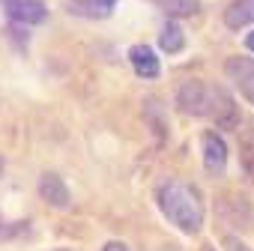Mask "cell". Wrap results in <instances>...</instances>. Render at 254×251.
Listing matches in <instances>:
<instances>
[{
  "instance_id": "cell-1",
  "label": "cell",
  "mask_w": 254,
  "mask_h": 251,
  "mask_svg": "<svg viewBox=\"0 0 254 251\" xmlns=\"http://www.w3.org/2000/svg\"><path fill=\"white\" fill-rule=\"evenodd\" d=\"M156 200L162 215L183 233H197L203 227V197L194 186L171 180L156 191Z\"/></svg>"
},
{
  "instance_id": "cell-2",
  "label": "cell",
  "mask_w": 254,
  "mask_h": 251,
  "mask_svg": "<svg viewBox=\"0 0 254 251\" xmlns=\"http://www.w3.org/2000/svg\"><path fill=\"white\" fill-rule=\"evenodd\" d=\"M212 99H215V87H209L203 81H186L177 93V105L189 117H209L212 114Z\"/></svg>"
},
{
  "instance_id": "cell-3",
  "label": "cell",
  "mask_w": 254,
  "mask_h": 251,
  "mask_svg": "<svg viewBox=\"0 0 254 251\" xmlns=\"http://www.w3.org/2000/svg\"><path fill=\"white\" fill-rule=\"evenodd\" d=\"M0 6H3L6 18L12 24H42L48 18V6L42 0H0Z\"/></svg>"
},
{
  "instance_id": "cell-4",
  "label": "cell",
  "mask_w": 254,
  "mask_h": 251,
  "mask_svg": "<svg viewBox=\"0 0 254 251\" xmlns=\"http://www.w3.org/2000/svg\"><path fill=\"white\" fill-rule=\"evenodd\" d=\"M224 72H227L230 84L236 87V93H242V99L254 105V60L251 57H230L224 63Z\"/></svg>"
},
{
  "instance_id": "cell-5",
  "label": "cell",
  "mask_w": 254,
  "mask_h": 251,
  "mask_svg": "<svg viewBox=\"0 0 254 251\" xmlns=\"http://www.w3.org/2000/svg\"><path fill=\"white\" fill-rule=\"evenodd\" d=\"M200 147H203V168L209 174H221L227 168V141L218 132H203Z\"/></svg>"
},
{
  "instance_id": "cell-6",
  "label": "cell",
  "mask_w": 254,
  "mask_h": 251,
  "mask_svg": "<svg viewBox=\"0 0 254 251\" xmlns=\"http://www.w3.org/2000/svg\"><path fill=\"white\" fill-rule=\"evenodd\" d=\"M63 6L69 15L78 18H90V21H105L114 15L117 0H63Z\"/></svg>"
},
{
  "instance_id": "cell-7",
  "label": "cell",
  "mask_w": 254,
  "mask_h": 251,
  "mask_svg": "<svg viewBox=\"0 0 254 251\" xmlns=\"http://www.w3.org/2000/svg\"><path fill=\"white\" fill-rule=\"evenodd\" d=\"M209 117L218 123L221 132H230V129L239 126V108H236V102L230 99V93L224 87H215V99H212V114Z\"/></svg>"
},
{
  "instance_id": "cell-8",
  "label": "cell",
  "mask_w": 254,
  "mask_h": 251,
  "mask_svg": "<svg viewBox=\"0 0 254 251\" xmlns=\"http://www.w3.org/2000/svg\"><path fill=\"white\" fill-rule=\"evenodd\" d=\"M39 197H42L48 206H57V209H66L69 200H72L66 183H63L57 174H51V171H45V174L39 177Z\"/></svg>"
},
{
  "instance_id": "cell-9",
  "label": "cell",
  "mask_w": 254,
  "mask_h": 251,
  "mask_svg": "<svg viewBox=\"0 0 254 251\" xmlns=\"http://www.w3.org/2000/svg\"><path fill=\"white\" fill-rule=\"evenodd\" d=\"M129 63H132L138 78H159V72H162L159 57L150 45H132L129 48Z\"/></svg>"
},
{
  "instance_id": "cell-10",
  "label": "cell",
  "mask_w": 254,
  "mask_h": 251,
  "mask_svg": "<svg viewBox=\"0 0 254 251\" xmlns=\"http://www.w3.org/2000/svg\"><path fill=\"white\" fill-rule=\"evenodd\" d=\"M224 24L230 30H242V27L254 24V0H233L224 9Z\"/></svg>"
},
{
  "instance_id": "cell-11",
  "label": "cell",
  "mask_w": 254,
  "mask_h": 251,
  "mask_svg": "<svg viewBox=\"0 0 254 251\" xmlns=\"http://www.w3.org/2000/svg\"><path fill=\"white\" fill-rule=\"evenodd\" d=\"M150 3L159 6V12H165L171 21L191 18L194 12H200V0H150Z\"/></svg>"
},
{
  "instance_id": "cell-12",
  "label": "cell",
  "mask_w": 254,
  "mask_h": 251,
  "mask_svg": "<svg viewBox=\"0 0 254 251\" xmlns=\"http://www.w3.org/2000/svg\"><path fill=\"white\" fill-rule=\"evenodd\" d=\"M159 45H162V51H168V54H180V51L186 48V33H183V27H180L177 21H165L162 30H159Z\"/></svg>"
},
{
  "instance_id": "cell-13",
  "label": "cell",
  "mask_w": 254,
  "mask_h": 251,
  "mask_svg": "<svg viewBox=\"0 0 254 251\" xmlns=\"http://www.w3.org/2000/svg\"><path fill=\"white\" fill-rule=\"evenodd\" d=\"M21 27H24V24H9L6 33H9V39L18 45V51H27V39H24V30H21Z\"/></svg>"
},
{
  "instance_id": "cell-14",
  "label": "cell",
  "mask_w": 254,
  "mask_h": 251,
  "mask_svg": "<svg viewBox=\"0 0 254 251\" xmlns=\"http://www.w3.org/2000/svg\"><path fill=\"white\" fill-rule=\"evenodd\" d=\"M224 251H251V248L236 236H224Z\"/></svg>"
},
{
  "instance_id": "cell-15",
  "label": "cell",
  "mask_w": 254,
  "mask_h": 251,
  "mask_svg": "<svg viewBox=\"0 0 254 251\" xmlns=\"http://www.w3.org/2000/svg\"><path fill=\"white\" fill-rule=\"evenodd\" d=\"M102 251H129V245H123V242H117V239H114V242H105V248H102Z\"/></svg>"
},
{
  "instance_id": "cell-16",
  "label": "cell",
  "mask_w": 254,
  "mask_h": 251,
  "mask_svg": "<svg viewBox=\"0 0 254 251\" xmlns=\"http://www.w3.org/2000/svg\"><path fill=\"white\" fill-rule=\"evenodd\" d=\"M245 171H248V177L254 180V153H248V159H245Z\"/></svg>"
},
{
  "instance_id": "cell-17",
  "label": "cell",
  "mask_w": 254,
  "mask_h": 251,
  "mask_svg": "<svg viewBox=\"0 0 254 251\" xmlns=\"http://www.w3.org/2000/svg\"><path fill=\"white\" fill-rule=\"evenodd\" d=\"M245 45H248V51H251V54H254V30H251V33H248V36H245Z\"/></svg>"
},
{
  "instance_id": "cell-18",
  "label": "cell",
  "mask_w": 254,
  "mask_h": 251,
  "mask_svg": "<svg viewBox=\"0 0 254 251\" xmlns=\"http://www.w3.org/2000/svg\"><path fill=\"white\" fill-rule=\"evenodd\" d=\"M3 168H6V165H3V159H0V177H3Z\"/></svg>"
},
{
  "instance_id": "cell-19",
  "label": "cell",
  "mask_w": 254,
  "mask_h": 251,
  "mask_svg": "<svg viewBox=\"0 0 254 251\" xmlns=\"http://www.w3.org/2000/svg\"><path fill=\"white\" fill-rule=\"evenodd\" d=\"M3 227H6V224H3V221H0V236H3Z\"/></svg>"
},
{
  "instance_id": "cell-20",
  "label": "cell",
  "mask_w": 254,
  "mask_h": 251,
  "mask_svg": "<svg viewBox=\"0 0 254 251\" xmlns=\"http://www.w3.org/2000/svg\"><path fill=\"white\" fill-rule=\"evenodd\" d=\"M57 251H69V248H57Z\"/></svg>"
},
{
  "instance_id": "cell-21",
  "label": "cell",
  "mask_w": 254,
  "mask_h": 251,
  "mask_svg": "<svg viewBox=\"0 0 254 251\" xmlns=\"http://www.w3.org/2000/svg\"><path fill=\"white\" fill-rule=\"evenodd\" d=\"M251 141H254V135H251Z\"/></svg>"
}]
</instances>
